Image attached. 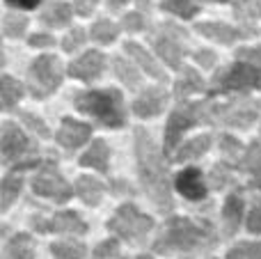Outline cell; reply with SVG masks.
Segmentation results:
<instances>
[{"mask_svg": "<svg viewBox=\"0 0 261 259\" xmlns=\"http://www.w3.org/2000/svg\"><path fill=\"white\" fill-rule=\"evenodd\" d=\"M206 108L208 103H202V101H184L172 110L165 124V154L179 149L184 131H188L195 124L206 122Z\"/></svg>", "mask_w": 261, "mask_h": 259, "instance_id": "5", "label": "cell"}, {"mask_svg": "<svg viewBox=\"0 0 261 259\" xmlns=\"http://www.w3.org/2000/svg\"><path fill=\"white\" fill-rule=\"evenodd\" d=\"M167 106V92L165 87H147L138 99L133 101V113L142 119L149 117H156L165 110Z\"/></svg>", "mask_w": 261, "mask_h": 259, "instance_id": "15", "label": "cell"}, {"mask_svg": "<svg viewBox=\"0 0 261 259\" xmlns=\"http://www.w3.org/2000/svg\"><path fill=\"white\" fill-rule=\"evenodd\" d=\"M261 115V103L250 96H236L222 103H208L206 108V124H220V126L248 128L257 122Z\"/></svg>", "mask_w": 261, "mask_h": 259, "instance_id": "4", "label": "cell"}, {"mask_svg": "<svg viewBox=\"0 0 261 259\" xmlns=\"http://www.w3.org/2000/svg\"><path fill=\"white\" fill-rule=\"evenodd\" d=\"M73 106L108 128L126 124V108L119 90H85L73 96Z\"/></svg>", "mask_w": 261, "mask_h": 259, "instance_id": "3", "label": "cell"}, {"mask_svg": "<svg viewBox=\"0 0 261 259\" xmlns=\"http://www.w3.org/2000/svg\"><path fill=\"white\" fill-rule=\"evenodd\" d=\"M73 191H76V195L81 197L85 204L96 206L101 202V197H103V184H101L99 179H94V177H87V174H83V177L76 179V186H73Z\"/></svg>", "mask_w": 261, "mask_h": 259, "instance_id": "21", "label": "cell"}, {"mask_svg": "<svg viewBox=\"0 0 261 259\" xmlns=\"http://www.w3.org/2000/svg\"><path fill=\"white\" fill-rule=\"evenodd\" d=\"M241 220H243V197L239 193H231L222 206V227L227 237H234L239 232Z\"/></svg>", "mask_w": 261, "mask_h": 259, "instance_id": "19", "label": "cell"}, {"mask_svg": "<svg viewBox=\"0 0 261 259\" xmlns=\"http://www.w3.org/2000/svg\"><path fill=\"white\" fill-rule=\"evenodd\" d=\"M248 229L252 234H261V204H257L252 211H250V216H248Z\"/></svg>", "mask_w": 261, "mask_h": 259, "instance_id": "44", "label": "cell"}, {"mask_svg": "<svg viewBox=\"0 0 261 259\" xmlns=\"http://www.w3.org/2000/svg\"><path fill=\"white\" fill-rule=\"evenodd\" d=\"M23 188V170L14 168L5 174L3 184H0V200H3V211H7L12 206V202L18 197Z\"/></svg>", "mask_w": 261, "mask_h": 259, "instance_id": "22", "label": "cell"}, {"mask_svg": "<svg viewBox=\"0 0 261 259\" xmlns=\"http://www.w3.org/2000/svg\"><path fill=\"white\" fill-rule=\"evenodd\" d=\"M117 259H124V257H117Z\"/></svg>", "mask_w": 261, "mask_h": 259, "instance_id": "52", "label": "cell"}, {"mask_svg": "<svg viewBox=\"0 0 261 259\" xmlns=\"http://www.w3.org/2000/svg\"><path fill=\"white\" fill-rule=\"evenodd\" d=\"M90 35H92V39L99 41V44H113L119 35V25H115L108 18H99V21L92 25Z\"/></svg>", "mask_w": 261, "mask_h": 259, "instance_id": "33", "label": "cell"}, {"mask_svg": "<svg viewBox=\"0 0 261 259\" xmlns=\"http://www.w3.org/2000/svg\"><path fill=\"white\" fill-rule=\"evenodd\" d=\"M94 259H117V257H122L119 255V243H117V239H108V241H103V243H99V246L94 248Z\"/></svg>", "mask_w": 261, "mask_h": 259, "instance_id": "38", "label": "cell"}, {"mask_svg": "<svg viewBox=\"0 0 261 259\" xmlns=\"http://www.w3.org/2000/svg\"><path fill=\"white\" fill-rule=\"evenodd\" d=\"M28 28V18L21 16V14H5L3 18V32L5 37H12V39H16V37H21L23 32H25Z\"/></svg>", "mask_w": 261, "mask_h": 259, "instance_id": "34", "label": "cell"}, {"mask_svg": "<svg viewBox=\"0 0 261 259\" xmlns=\"http://www.w3.org/2000/svg\"><path fill=\"white\" fill-rule=\"evenodd\" d=\"M32 191H35L37 195L48 197V200H55V202H67L69 197L73 195L71 184L58 172L53 161H46L39 172L35 174V179H32Z\"/></svg>", "mask_w": 261, "mask_h": 259, "instance_id": "9", "label": "cell"}, {"mask_svg": "<svg viewBox=\"0 0 261 259\" xmlns=\"http://www.w3.org/2000/svg\"><path fill=\"white\" fill-rule=\"evenodd\" d=\"M30 151V140L25 138V133L12 122L3 124V133H0V154H3V163L12 165L14 161L18 163V159Z\"/></svg>", "mask_w": 261, "mask_h": 259, "instance_id": "12", "label": "cell"}, {"mask_svg": "<svg viewBox=\"0 0 261 259\" xmlns=\"http://www.w3.org/2000/svg\"><path fill=\"white\" fill-rule=\"evenodd\" d=\"M128 0H108V7L110 9H119V7H124Z\"/></svg>", "mask_w": 261, "mask_h": 259, "instance_id": "48", "label": "cell"}, {"mask_svg": "<svg viewBox=\"0 0 261 259\" xmlns=\"http://www.w3.org/2000/svg\"><path fill=\"white\" fill-rule=\"evenodd\" d=\"M9 7H18V9H35L41 0H5Z\"/></svg>", "mask_w": 261, "mask_h": 259, "instance_id": "47", "label": "cell"}, {"mask_svg": "<svg viewBox=\"0 0 261 259\" xmlns=\"http://www.w3.org/2000/svg\"><path fill=\"white\" fill-rule=\"evenodd\" d=\"M208 182H211V186L213 188H225V186H229L231 184V170H229V165L227 163H216L213 165V170H211V174H208Z\"/></svg>", "mask_w": 261, "mask_h": 259, "instance_id": "37", "label": "cell"}, {"mask_svg": "<svg viewBox=\"0 0 261 259\" xmlns=\"http://www.w3.org/2000/svg\"><path fill=\"white\" fill-rule=\"evenodd\" d=\"M195 60H197V64L202 69H211L213 64H216V53H213V50H208V48H202V50H197V53H195Z\"/></svg>", "mask_w": 261, "mask_h": 259, "instance_id": "43", "label": "cell"}, {"mask_svg": "<svg viewBox=\"0 0 261 259\" xmlns=\"http://www.w3.org/2000/svg\"><path fill=\"white\" fill-rule=\"evenodd\" d=\"M124 50L128 53V58L133 60L135 64H138L140 69H142L144 73H149L151 78H156V81H165V71L161 69V64L153 60L151 53H147V48H142L140 44H135V41H126V46H124Z\"/></svg>", "mask_w": 261, "mask_h": 259, "instance_id": "18", "label": "cell"}, {"mask_svg": "<svg viewBox=\"0 0 261 259\" xmlns=\"http://www.w3.org/2000/svg\"><path fill=\"white\" fill-rule=\"evenodd\" d=\"M108 229L113 234H117L119 239L140 243L153 229V220L149 216H144L135 204L128 202V204H122L115 211V216L108 220Z\"/></svg>", "mask_w": 261, "mask_h": 259, "instance_id": "8", "label": "cell"}, {"mask_svg": "<svg viewBox=\"0 0 261 259\" xmlns=\"http://www.w3.org/2000/svg\"><path fill=\"white\" fill-rule=\"evenodd\" d=\"M195 30H197L199 35L213 39V41H220V44H234V41L241 39V37H250V32L243 30V28H231V25H227V23H218V21L197 23Z\"/></svg>", "mask_w": 261, "mask_h": 259, "instance_id": "17", "label": "cell"}, {"mask_svg": "<svg viewBox=\"0 0 261 259\" xmlns=\"http://www.w3.org/2000/svg\"><path fill=\"white\" fill-rule=\"evenodd\" d=\"M53 259H85L87 250L81 241H58L50 246Z\"/></svg>", "mask_w": 261, "mask_h": 259, "instance_id": "31", "label": "cell"}, {"mask_svg": "<svg viewBox=\"0 0 261 259\" xmlns=\"http://www.w3.org/2000/svg\"><path fill=\"white\" fill-rule=\"evenodd\" d=\"M239 62H248L254 67H261V46H252V48H239L236 50Z\"/></svg>", "mask_w": 261, "mask_h": 259, "instance_id": "40", "label": "cell"}, {"mask_svg": "<svg viewBox=\"0 0 261 259\" xmlns=\"http://www.w3.org/2000/svg\"><path fill=\"white\" fill-rule=\"evenodd\" d=\"M85 30L83 28H73V30H69V35L62 39V48L67 50V53H73V50H78L83 44H85Z\"/></svg>", "mask_w": 261, "mask_h": 259, "instance_id": "39", "label": "cell"}, {"mask_svg": "<svg viewBox=\"0 0 261 259\" xmlns=\"http://www.w3.org/2000/svg\"><path fill=\"white\" fill-rule=\"evenodd\" d=\"M176 37H181V30H176V25H172V23L161 25V32L153 37V50L172 69H179L181 60H184V46L179 44Z\"/></svg>", "mask_w": 261, "mask_h": 259, "instance_id": "11", "label": "cell"}, {"mask_svg": "<svg viewBox=\"0 0 261 259\" xmlns=\"http://www.w3.org/2000/svg\"><path fill=\"white\" fill-rule=\"evenodd\" d=\"M208 259H213V257H208Z\"/></svg>", "mask_w": 261, "mask_h": 259, "instance_id": "53", "label": "cell"}, {"mask_svg": "<svg viewBox=\"0 0 261 259\" xmlns=\"http://www.w3.org/2000/svg\"><path fill=\"white\" fill-rule=\"evenodd\" d=\"M227 259H261V241L257 243H239L227 252Z\"/></svg>", "mask_w": 261, "mask_h": 259, "instance_id": "36", "label": "cell"}, {"mask_svg": "<svg viewBox=\"0 0 261 259\" xmlns=\"http://www.w3.org/2000/svg\"><path fill=\"white\" fill-rule=\"evenodd\" d=\"M211 3H227V0H211Z\"/></svg>", "mask_w": 261, "mask_h": 259, "instance_id": "51", "label": "cell"}, {"mask_svg": "<svg viewBox=\"0 0 261 259\" xmlns=\"http://www.w3.org/2000/svg\"><path fill=\"white\" fill-rule=\"evenodd\" d=\"M243 90H261V67L236 60L234 64L220 69L211 81V94L243 92Z\"/></svg>", "mask_w": 261, "mask_h": 259, "instance_id": "6", "label": "cell"}, {"mask_svg": "<svg viewBox=\"0 0 261 259\" xmlns=\"http://www.w3.org/2000/svg\"><path fill=\"white\" fill-rule=\"evenodd\" d=\"M55 39L50 35H32L30 37V46H35V48H48V46H53Z\"/></svg>", "mask_w": 261, "mask_h": 259, "instance_id": "46", "label": "cell"}, {"mask_svg": "<svg viewBox=\"0 0 261 259\" xmlns=\"http://www.w3.org/2000/svg\"><path fill=\"white\" fill-rule=\"evenodd\" d=\"M18 119H21L23 124H25L28 128H30L35 136H39V138H50V131H48V126H46V122L41 117H37V115H32V113H28V110H21L18 113Z\"/></svg>", "mask_w": 261, "mask_h": 259, "instance_id": "35", "label": "cell"}, {"mask_svg": "<svg viewBox=\"0 0 261 259\" xmlns=\"http://www.w3.org/2000/svg\"><path fill=\"white\" fill-rule=\"evenodd\" d=\"M32 227L41 234H67V237H81L87 232V225L76 211H58L50 216H35Z\"/></svg>", "mask_w": 261, "mask_h": 259, "instance_id": "10", "label": "cell"}, {"mask_svg": "<svg viewBox=\"0 0 261 259\" xmlns=\"http://www.w3.org/2000/svg\"><path fill=\"white\" fill-rule=\"evenodd\" d=\"M259 9H257V3H252V0H239V3L234 5V16L239 18L241 23H243V30H248L250 35H257V28L252 25V21L257 18Z\"/></svg>", "mask_w": 261, "mask_h": 259, "instance_id": "30", "label": "cell"}, {"mask_svg": "<svg viewBox=\"0 0 261 259\" xmlns=\"http://www.w3.org/2000/svg\"><path fill=\"white\" fill-rule=\"evenodd\" d=\"M113 69H115V73H117V78L128 87V90H138V87H140V73H138V69H135L133 62H128L126 58L117 55V58L113 60Z\"/></svg>", "mask_w": 261, "mask_h": 259, "instance_id": "29", "label": "cell"}, {"mask_svg": "<svg viewBox=\"0 0 261 259\" xmlns=\"http://www.w3.org/2000/svg\"><path fill=\"white\" fill-rule=\"evenodd\" d=\"M161 7L179 18H193L199 12V0H163Z\"/></svg>", "mask_w": 261, "mask_h": 259, "instance_id": "32", "label": "cell"}, {"mask_svg": "<svg viewBox=\"0 0 261 259\" xmlns=\"http://www.w3.org/2000/svg\"><path fill=\"white\" fill-rule=\"evenodd\" d=\"M122 25H124V30H128V32H140V30H144L147 21H144V16L140 12H130L122 18Z\"/></svg>", "mask_w": 261, "mask_h": 259, "instance_id": "41", "label": "cell"}, {"mask_svg": "<svg viewBox=\"0 0 261 259\" xmlns=\"http://www.w3.org/2000/svg\"><path fill=\"white\" fill-rule=\"evenodd\" d=\"M149 5H151V0H138V7L140 9H149Z\"/></svg>", "mask_w": 261, "mask_h": 259, "instance_id": "49", "label": "cell"}, {"mask_svg": "<svg viewBox=\"0 0 261 259\" xmlns=\"http://www.w3.org/2000/svg\"><path fill=\"white\" fill-rule=\"evenodd\" d=\"M71 12H73V7L67 3H50L41 12V23L48 28H64L71 21Z\"/></svg>", "mask_w": 261, "mask_h": 259, "instance_id": "27", "label": "cell"}, {"mask_svg": "<svg viewBox=\"0 0 261 259\" xmlns=\"http://www.w3.org/2000/svg\"><path fill=\"white\" fill-rule=\"evenodd\" d=\"M96 9V0H76L73 3V12L81 14V16H90Z\"/></svg>", "mask_w": 261, "mask_h": 259, "instance_id": "45", "label": "cell"}, {"mask_svg": "<svg viewBox=\"0 0 261 259\" xmlns=\"http://www.w3.org/2000/svg\"><path fill=\"white\" fill-rule=\"evenodd\" d=\"M239 168L243 170V172L252 174V186L261 191V145L254 142V145H250L248 149H245V154L241 156Z\"/></svg>", "mask_w": 261, "mask_h": 259, "instance_id": "24", "label": "cell"}, {"mask_svg": "<svg viewBox=\"0 0 261 259\" xmlns=\"http://www.w3.org/2000/svg\"><path fill=\"white\" fill-rule=\"evenodd\" d=\"M23 96V85L18 81H14L12 76H3L0 78V101H3L5 110H12L14 106L21 101Z\"/></svg>", "mask_w": 261, "mask_h": 259, "instance_id": "28", "label": "cell"}, {"mask_svg": "<svg viewBox=\"0 0 261 259\" xmlns=\"http://www.w3.org/2000/svg\"><path fill=\"white\" fill-rule=\"evenodd\" d=\"M103 67H106V55L99 53V50H87L76 62L69 64V76L78 78L83 83H92L103 73Z\"/></svg>", "mask_w": 261, "mask_h": 259, "instance_id": "13", "label": "cell"}, {"mask_svg": "<svg viewBox=\"0 0 261 259\" xmlns=\"http://www.w3.org/2000/svg\"><path fill=\"white\" fill-rule=\"evenodd\" d=\"M218 243V232L208 220L170 218L161 237L153 241V250L161 255H179L186 259L199 257L213 250Z\"/></svg>", "mask_w": 261, "mask_h": 259, "instance_id": "2", "label": "cell"}, {"mask_svg": "<svg viewBox=\"0 0 261 259\" xmlns=\"http://www.w3.org/2000/svg\"><path fill=\"white\" fill-rule=\"evenodd\" d=\"M138 259H153V257H151V255H140Z\"/></svg>", "mask_w": 261, "mask_h": 259, "instance_id": "50", "label": "cell"}, {"mask_svg": "<svg viewBox=\"0 0 261 259\" xmlns=\"http://www.w3.org/2000/svg\"><path fill=\"white\" fill-rule=\"evenodd\" d=\"M135 159H138L140 184L144 195L151 200L161 214H170L174 209V195H172V182L167 177V165L163 151L156 147L153 138L144 128H135Z\"/></svg>", "mask_w": 261, "mask_h": 259, "instance_id": "1", "label": "cell"}, {"mask_svg": "<svg viewBox=\"0 0 261 259\" xmlns=\"http://www.w3.org/2000/svg\"><path fill=\"white\" fill-rule=\"evenodd\" d=\"M64 78V69L55 55H39L28 69V90L35 99H46L50 96Z\"/></svg>", "mask_w": 261, "mask_h": 259, "instance_id": "7", "label": "cell"}, {"mask_svg": "<svg viewBox=\"0 0 261 259\" xmlns=\"http://www.w3.org/2000/svg\"><path fill=\"white\" fill-rule=\"evenodd\" d=\"M208 147H211V136H208V133H204V136H197V138H193V140L184 142V145L176 149L174 161H176V163L195 161V159H199L202 154H206Z\"/></svg>", "mask_w": 261, "mask_h": 259, "instance_id": "23", "label": "cell"}, {"mask_svg": "<svg viewBox=\"0 0 261 259\" xmlns=\"http://www.w3.org/2000/svg\"><path fill=\"white\" fill-rule=\"evenodd\" d=\"M193 92H204V81L193 67H184L179 81L174 83V96L184 99V96L193 94Z\"/></svg>", "mask_w": 261, "mask_h": 259, "instance_id": "26", "label": "cell"}, {"mask_svg": "<svg viewBox=\"0 0 261 259\" xmlns=\"http://www.w3.org/2000/svg\"><path fill=\"white\" fill-rule=\"evenodd\" d=\"M55 138H58V142L64 149L73 151V149H78V147H83L92 138V126L85 122H78V119H73V117H64Z\"/></svg>", "mask_w": 261, "mask_h": 259, "instance_id": "14", "label": "cell"}, {"mask_svg": "<svg viewBox=\"0 0 261 259\" xmlns=\"http://www.w3.org/2000/svg\"><path fill=\"white\" fill-rule=\"evenodd\" d=\"M108 161H110V149L103 140H94L90 145V149L81 156V165L94 168L96 172H101V174L108 172Z\"/></svg>", "mask_w": 261, "mask_h": 259, "instance_id": "20", "label": "cell"}, {"mask_svg": "<svg viewBox=\"0 0 261 259\" xmlns=\"http://www.w3.org/2000/svg\"><path fill=\"white\" fill-rule=\"evenodd\" d=\"M174 188L186 197V200L199 202L206 197V182H204L202 172L197 168H186L176 174L174 179Z\"/></svg>", "mask_w": 261, "mask_h": 259, "instance_id": "16", "label": "cell"}, {"mask_svg": "<svg viewBox=\"0 0 261 259\" xmlns=\"http://www.w3.org/2000/svg\"><path fill=\"white\" fill-rule=\"evenodd\" d=\"M220 149L225 151L227 156H239L241 154V142L231 136H222L220 138Z\"/></svg>", "mask_w": 261, "mask_h": 259, "instance_id": "42", "label": "cell"}, {"mask_svg": "<svg viewBox=\"0 0 261 259\" xmlns=\"http://www.w3.org/2000/svg\"><path fill=\"white\" fill-rule=\"evenodd\" d=\"M3 259H35V241L28 234H16L5 246Z\"/></svg>", "mask_w": 261, "mask_h": 259, "instance_id": "25", "label": "cell"}]
</instances>
